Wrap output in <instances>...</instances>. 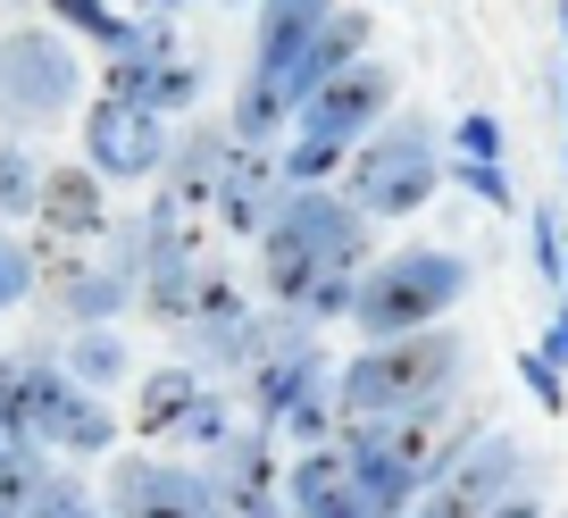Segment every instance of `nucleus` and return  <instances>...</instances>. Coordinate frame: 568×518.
Segmentation results:
<instances>
[{"mask_svg":"<svg viewBox=\"0 0 568 518\" xmlns=\"http://www.w3.org/2000/svg\"><path fill=\"white\" fill-rule=\"evenodd\" d=\"M368 268H376V226L335 184L326 193H284V210L260 234V293L284 318H302L310 335L352 318V293Z\"/></svg>","mask_w":568,"mask_h":518,"instance_id":"1","label":"nucleus"},{"mask_svg":"<svg viewBox=\"0 0 568 518\" xmlns=\"http://www.w3.org/2000/svg\"><path fill=\"white\" fill-rule=\"evenodd\" d=\"M468 368V343L460 326H426V335H402V343H368L335 368V410L343 418H409L426 402H452Z\"/></svg>","mask_w":568,"mask_h":518,"instance_id":"2","label":"nucleus"},{"mask_svg":"<svg viewBox=\"0 0 568 518\" xmlns=\"http://www.w3.org/2000/svg\"><path fill=\"white\" fill-rule=\"evenodd\" d=\"M477 285L468 251L452 243H409V251H385L352 293V335L368 343H402V335H426L460 309V293Z\"/></svg>","mask_w":568,"mask_h":518,"instance_id":"3","label":"nucleus"},{"mask_svg":"<svg viewBox=\"0 0 568 518\" xmlns=\"http://www.w3.org/2000/svg\"><path fill=\"white\" fill-rule=\"evenodd\" d=\"M435 193H444V125L426 118V109H393L368 143L352 151V167H343V201H352L368 226L418 217Z\"/></svg>","mask_w":568,"mask_h":518,"instance_id":"4","label":"nucleus"},{"mask_svg":"<svg viewBox=\"0 0 568 518\" xmlns=\"http://www.w3.org/2000/svg\"><path fill=\"white\" fill-rule=\"evenodd\" d=\"M18 444L68 451V460H109L118 451V410L59 368L51 343H26L18 352Z\"/></svg>","mask_w":568,"mask_h":518,"instance_id":"5","label":"nucleus"},{"mask_svg":"<svg viewBox=\"0 0 568 518\" xmlns=\"http://www.w3.org/2000/svg\"><path fill=\"white\" fill-rule=\"evenodd\" d=\"M84 101V59L59 26L0 34V125H51Z\"/></svg>","mask_w":568,"mask_h":518,"instance_id":"6","label":"nucleus"},{"mask_svg":"<svg viewBox=\"0 0 568 518\" xmlns=\"http://www.w3.org/2000/svg\"><path fill=\"white\" fill-rule=\"evenodd\" d=\"M326 376H335V359H326V343L310 335L302 318H276V335H267V352L243 368V402H251V427L260 435H276L284 427V410L302 394H318Z\"/></svg>","mask_w":568,"mask_h":518,"instance_id":"7","label":"nucleus"},{"mask_svg":"<svg viewBox=\"0 0 568 518\" xmlns=\"http://www.w3.org/2000/svg\"><path fill=\"white\" fill-rule=\"evenodd\" d=\"M518 494H535V451L518 444V435L485 427L477 444L460 451V468L418 501H435L444 518H485V510H501V501H518Z\"/></svg>","mask_w":568,"mask_h":518,"instance_id":"8","label":"nucleus"},{"mask_svg":"<svg viewBox=\"0 0 568 518\" xmlns=\"http://www.w3.org/2000/svg\"><path fill=\"white\" fill-rule=\"evenodd\" d=\"M393 101H402V75L385 68V59H359V68H343L335 84H318L302 101V118H293V134H326V143H343V151H359L376 134V125L393 118Z\"/></svg>","mask_w":568,"mask_h":518,"instance_id":"9","label":"nucleus"},{"mask_svg":"<svg viewBox=\"0 0 568 518\" xmlns=\"http://www.w3.org/2000/svg\"><path fill=\"white\" fill-rule=\"evenodd\" d=\"M109 518H226L217 485L201 468H168V460H142V451H118L109 468Z\"/></svg>","mask_w":568,"mask_h":518,"instance_id":"10","label":"nucleus"},{"mask_svg":"<svg viewBox=\"0 0 568 518\" xmlns=\"http://www.w3.org/2000/svg\"><path fill=\"white\" fill-rule=\"evenodd\" d=\"M168 134L151 109H118V101H92L84 109V167L101 184H142V176H160L168 167Z\"/></svg>","mask_w":568,"mask_h":518,"instance_id":"11","label":"nucleus"},{"mask_svg":"<svg viewBox=\"0 0 568 518\" xmlns=\"http://www.w3.org/2000/svg\"><path fill=\"white\" fill-rule=\"evenodd\" d=\"M477 435H485V418L468 410V402H426V410H409V418H385V451L418 477V494H435Z\"/></svg>","mask_w":568,"mask_h":518,"instance_id":"12","label":"nucleus"},{"mask_svg":"<svg viewBox=\"0 0 568 518\" xmlns=\"http://www.w3.org/2000/svg\"><path fill=\"white\" fill-rule=\"evenodd\" d=\"M343 0H260V9H251V84H267L276 92L284 75L302 68V51L310 42H318V26L335 18Z\"/></svg>","mask_w":568,"mask_h":518,"instance_id":"13","label":"nucleus"},{"mask_svg":"<svg viewBox=\"0 0 568 518\" xmlns=\"http://www.w3.org/2000/svg\"><path fill=\"white\" fill-rule=\"evenodd\" d=\"M226 160H234V134H226V125H201V118H184V134L168 143V167H160V201H168L176 217L217 210Z\"/></svg>","mask_w":568,"mask_h":518,"instance_id":"14","label":"nucleus"},{"mask_svg":"<svg viewBox=\"0 0 568 518\" xmlns=\"http://www.w3.org/2000/svg\"><path fill=\"white\" fill-rule=\"evenodd\" d=\"M368 42H376V9H352V0H343L335 18L318 26V42L302 51V68H293V75L276 84V101L293 109V118H302V101H310V92H318V84H335L343 68H359V59H368Z\"/></svg>","mask_w":568,"mask_h":518,"instance_id":"15","label":"nucleus"},{"mask_svg":"<svg viewBox=\"0 0 568 518\" xmlns=\"http://www.w3.org/2000/svg\"><path fill=\"white\" fill-rule=\"evenodd\" d=\"M42 243H101L109 226H118V210H109V184L92 176L84 160L75 167H42Z\"/></svg>","mask_w":568,"mask_h":518,"instance_id":"16","label":"nucleus"},{"mask_svg":"<svg viewBox=\"0 0 568 518\" xmlns=\"http://www.w3.org/2000/svg\"><path fill=\"white\" fill-rule=\"evenodd\" d=\"M284 210V176H276V151H243L234 143V160H226V184H217V226L226 234H243V243H260L267 234V217Z\"/></svg>","mask_w":568,"mask_h":518,"instance_id":"17","label":"nucleus"},{"mask_svg":"<svg viewBox=\"0 0 568 518\" xmlns=\"http://www.w3.org/2000/svg\"><path fill=\"white\" fill-rule=\"evenodd\" d=\"M201 477L217 485L226 518L243 510V501H267V494H284V460H276V435H260V427H234L226 444L210 451V468H201Z\"/></svg>","mask_w":568,"mask_h":518,"instance_id":"18","label":"nucleus"},{"mask_svg":"<svg viewBox=\"0 0 568 518\" xmlns=\"http://www.w3.org/2000/svg\"><path fill=\"white\" fill-rule=\"evenodd\" d=\"M59 368L84 385V394H118L125 376H134V352H125V335H109V326H84V335H68L59 343Z\"/></svg>","mask_w":568,"mask_h":518,"instance_id":"19","label":"nucleus"},{"mask_svg":"<svg viewBox=\"0 0 568 518\" xmlns=\"http://www.w3.org/2000/svg\"><path fill=\"white\" fill-rule=\"evenodd\" d=\"M335 494H352V460H343V444H318V451H293V460H284V510H293V518L326 510Z\"/></svg>","mask_w":568,"mask_h":518,"instance_id":"20","label":"nucleus"},{"mask_svg":"<svg viewBox=\"0 0 568 518\" xmlns=\"http://www.w3.org/2000/svg\"><path fill=\"white\" fill-rule=\"evenodd\" d=\"M201 276H210V260H201V251H176V260H160V268L142 276L134 302L151 309L160 326H184V318H193V302H201Z\"/></svg>","mask_w":568,"mask_h":518,"instance_id":"21","label":"nucleus"},{"mask_svg":"<svg viewBox=\"0 0 568 518\" xmlns=\"http://www.w3.org/2000/svg\"><path fill=\"white\" fill-rule=\"evenodd\" d=\"M193 394H201V376L184 368V359L151 368V376H142V394H134V427H142V435H168L184 410H193Z\"/></svg>","mask_w":568,"mask_h":518,"instance_id":"22","label":"nucleus"},{"mask_svg":"<svg viewBox=\"0 0 568 518\" xmlns=\"http://www.w3.org/2000/svg\"><path fill=\"white\" fill-rule=\"evenodd\" d=\"M352 167V151L343 143H326V134H284V151H276V176H284V193H326V184Z\"/></svg>","mask_w":568,"mask_h":518,"instance_id":"23","label":"nucleus"},{"mask_svg":"<svg viewBox=\"0 0 568 518\" xmlns=\"http://www.w3.org/2000/svg\"><path fill=\"white\" fill-rule=\"evenodd\" d=\"M34 210H42V160L26 143H0V226H18Z\"/></svg>","mask_w":568,"mask_h":518,"instance_id":"24","label":"nucleus"},{"mask_svg":"<svg viewBox=\"0 0 568 518\" xmlns=\"http://www.w3.org/2000/svg\"><path fill=\"white\" fill-rule=\"evenodd\" d=\"M226 435H234V402L201 385V394H193V410H184L176 427H168V444H184V451H201V460H210V451L226 444Z\"/></svg>","mask_w":568,"mask_h":518,"instance_id":"25","label":"nucleus"},{"mask_svg":"<svg viewBox=\"0 0 568 518\" xmlns=\"http://www.w3.org/2000/svg\"><path fill=\"white\" fill-rule=\"evenodd\" d=\"M335 427H343V410H335V376H326V385H318V394H302V402H293V410H284V444H293V451H318V444H335Z\"/></svg>","mask_w":568,"mask_h":518,"instance_id":"26","label":"nucleus"},{"mask_svg":"<svg viewBox=\"0 0 568 518\" xmlns=\"http://www.w3.org/2000/svg\"><path fill=\"white\" fill-rule=\"evenodd\" d=\"M193 101H201V68H193V59H168V68L160 75H151V92H142V109H151V118H160V125H176V118H193Z\"/></svg>","mask_w":568,"mask_h":518,"instance_id":"27","label":"nucleus"},{"mask_svg":"<svg viewBox=\"0 0 568 518\" xmlns=\"http://www.w3.org/2000/svg\"><path fill=\"white\" fill-rule=\"evenodd\" d=\"M26 518H109V510L92 501V485L75 477V468H51V477L34 485V501H26Z\"/></svg>","mask_w":568,"mask_h":518,"instance_id":"28","label":"nucleus"},{"mask_svg":"<svg viewBox=\"0 0 568 518\" xmlns=\"http://www.w3.org/2000/svg\"><path fill=\"white\" fill-rule=\"evenodd\" d=\"M501 151H510V134H501V118H494V109H468V118L452 125V160L501 167Z\"/></svg>","mask_w":568,"mask_h":518,"instance_id":"29","label":"nucleus"},{"mask_svg":"<svg viewBox=\"0 0 568 518\" xmlns=\"http://www.w3.org/2000/svg\"><path fill=\"white\" fill-rule=\"evenodd\" d=\"M34 243H26L18 226H0V309H18V302H34Z\"/></svg>","mask_w":568,"mask_h":518,"instance_id":"30","label":"nucleus"},{"mask_svg":"<svg viewBox=\"0 0 568 518\" xmlns=\"http://www.w3.org/2000/svg\"><path fill=\"white\" fill-rule=\"evenodd\" d=\"M444 184H452V193H468V201H485V210H518V193H510V176H501V167L444 160Z\"/></svg>","mask_w":568,"mask_h":518,"instance_id":"31","label":"nucleus"},{"mask_svg":"<svg viewBox=\"0 0 568 518\" xmlns=\"http://www.w3.org/2000/svg\"><path fill=\"white\" fill-rule=\"evenodd\" d=\"M518 385H527V394H535V410H551V418L568 410V376L551 368L544 352H518Z\"/></svg>","mask_w":568,"mask_h":518,"instance_id":"32","label":"nucleus"},{"mask_svg":"<svg viewBox=\"0 0 568 518\" xmlns=\"http://www.w3.org/2000/svg\"><path fill=\"white\" fill-rule=\"evenodd\" d=\"M527 243H535V276H544V285H560V260H568V226L551 210H535L527 217Z\"/></svg>","mask_w":568,"mask_h":518,"instance_id":"33","label":"nucleus"},{"mask_svg":"<svg viewBox=\"0 0 568 518\" xmlns=\"http://www.w3.org/2000/svg\"><path fill=\"white\" fill-rule=\"evenodd\" d=\"M0 444H18V359H0Z\"/></svg>","mask_w":568,"mask_h":518,"instance_id":"34","label":"nucleus"},{"mask_svg":"<svg viewBox=\"0 0 568 518\" xmlns=\"http://www.w3.org/2000/svg\"><path fill=\"white\" fill-rule=\"evenodd\" d=\"M535 352H544L551 368L568 376V309H551V326H544V343H535Z\"/></svg>","mask_w":568,"mask_h":518,"instance_id":"35","label":"nucleus"},{"mask_svg":"<svg viewBox=\"0 0 568 518\" xmlns=\"http://www.w3.org/2000/svg\"><path fill=\"white\" fill-rule=\"evenodd\" d=\"M485 518H551V510H544V494H518V501H501V510H485Z\"/></svg>","mask_w":568,"mask_h":518,"instance_id":"36","label":"nucleus"},{"mask_svg":"<svg viewBox=\"0 0 568 518\" xmlns=\"http://www.w3.org/2000/svg\"><path fill=\"white\" fill-rule=\"evenodd\" d=\"M234 518H293V510H284V494H267V501H243Z\"/></svg>","mask_w":568,"mask_h":518,"instance_id":"37","label":"nucleus"},{"mask_svg":"<svg viewBox=\"0 0 568 518\" xmlns=\"http://www.w3.org/2000/svg\"><path fill=\"white\" fill-rule=\"evenodd\" d=\"M125 9H134V18H176L184 0H125Z\"/></svg>","mask_w":568,"mask_h":518,"instance_id":"38","label":"nucleus"},{"mask_svg":"<svg viewBox=\"0 0 568 518\" xmlns=\"http://www.w3.org/2000/svg\"><path fill=\"white\" fill-rule=\"evenodd\" d=\"M560 309H568V260H560Z\"/></svg>","mask_w":568,"mask_h":518,"instance_id":"39","label":"nucleus"},{"mask_svg":"<svg viewBox=\"0 0 568 518\" xmlns=\"http://www.w3.org/2000/svg\"><path fill=\"white\" fill-rule=\"evenodd\" d=\"M560 42H568V0H560Z\"/></svg>","mask_w":568,"mask_h":518,"instance_id":"40","label":"nucleus"},{"mask_svg":"<svg viewBox=\"0 0 568 518\" xmlns=\"http://www.w3.org/2000/svg\"><path fill=\"white\" fill-rule=\"evenodd\" d=\"M226 9H260V0H226Z\"/></svg>","mask_w":568,"mask_h":518,"instance_id":"41","label":"nucleus"},{"mask_svg":"<svg viewBox=\"0 0 568 518\" xmlns=\"http://www.w3.org/2000/svg\"><path fill=\"white\" fill-rule=\"evenodd\" d=\"M560 518H568V510H560Z\"/></svg>","mask_w":568,"mask_h":518,"instance_id":"42","label":"nucleus"}]
</instances>
